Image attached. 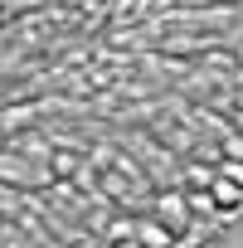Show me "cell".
Here are the masks:
<instances>
[{
    "label": "cell",
    "mask_w": 243,
    "mask_h": 248,
    "mask_svg": "<svg viewBox=\"0 0 243 248\" xmlns=\"http://www.w3.org/2000/svg\"><path fill=\"white\" fill-rule=\"evenodd\" d=\"M132 243H137V248H175V233H170L161 219H137V224H132Z\"/></svg>",
    "instance_id": "1"
},
{
    "label": "cell",
    "mask_w": 243,
    "mask_h": 248,
    "mask_svg": "<svg viewBox=\"0 0 243 248\" xmlns=\"http://www.w3.org/2000/svg\"><path fill=\"white\" fill-rule=\"evenodd\" d=\"M156 214H161V224H166L170 233H180V229L190 224V209H185V195H180V200H175V195L156 200Z\"/></svg>",
    "instance_id": "2"
},
{
    "label": "cell",
    "mask_w": 243,
    "mask_h": 248,
    "mask_svg": "<svg viewBox=\"0 0 243 248\" xmlns=\"http://www.w3.org/2000/svg\"><path fill=\"white\" fill-rule=\"evenodd\" d=\"M209 200H214V209H219V204H224V209H238V204H243V190H238L233 180L214 175V180H209Z\"/></svg>",
    "instance_id": "3"
},
{
    "label": "cell",
    "mask_w": 243,
    "mask_h": 248,
    "mask_svg": "<svg viewBox=\"0 0 243 248\" xmlns=\"http://www.w3.org/2000/svg\"><path fill=\"white\" fill-rule=\"evenodd\" d=\"M185 209H199V214H214V200H209V195H190V200H185Z\"/></svg>",
    "instance_id": "4"
},
{
    "label": "cell",
    "mask_w": 243,
    "mask_h": 248,
    "mask_svg": "<svg viewBox=\"0 0 243 248\" xmlns=\"http://www.w3.org/2000/svg\"><path fill=\"white\" fill-rule=\"evenodd\" d=\"M185 180H195V185H209V180H214V175H209V170H204V166H190V170H185Z\"/></svg>",
    "instance_id": "5"
},
{
    "label": "cell",
    "mask_w": 243,
    "mask_h": 248,
    "mask_svg": "<svg viewBox=\"0 0 243 248\" xmlns=\"http://www.w3.org/2000/svg\"><path fill=\"white\" fill-rule=\"evenodd\" d=\"M117 248H137V243H132V238H117Z\"/></svg>",
    "instance_id": "6"
},
{
    "label": "cell",
    "mask_w": 243,
    "mask_h": 248,
    "mask_svg": "<svg viewBox=\"0 0 243 248\" xmlns=\"http://www.w3.org/2000/svg\"><path fill=\"white\" fill-rule=\"evenodd\" d=\"M73 248H97V243H73Z\"/></svg>",
    "instance_id": "7"
}]
</instances>
